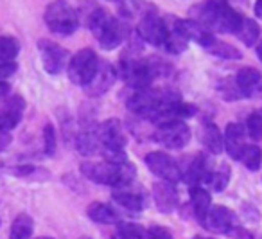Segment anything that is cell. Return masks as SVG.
Segmentation results:
<instances>
[{"instance_id":"23","label":"cell","mask_w":262,"mask_h":239,"mask_svg":"<svg viewBox=\"0 0 262 239\" xmlns=\"http://www.w3.org/2000/svg\"><path fill=\"white\" fill-rule=\"evenodd\" d=\"M113 20H115V18H113V16L110 15L106 9L94 8V11L88 15V29H90L92 34H94V36L99 40V38L104 34V31L112 26Z\"/></svg>"},{"instance_id":"4","label":"cell","mask_w":262,"mask_h":239,"mask_svg":"<svg viewBox=\"0 0 262 239\" xmlns=\"http://www.w3.org/2000/svg\"><path fill=\"white\" fill-rule=\"evenodd\" d=\"M43 20L52 33L61 34V36L74 34L79 27V15L67 0L51 2L45 9Z\"/></svg>"},{"instance_id":"17","label":"cell","mask_w":262,"mask_h":239,"mask_svg":"<svg viewBox=\"0 0 262 239\" xmlns=\"http://www.w3.org/2000/svg\"><path fill=\"white\" fill-rule=\"evenodd\" d=\"M225 149L230 158L239 160L243 149L246 148V128L241 123H230L225 130Z\"/></svg>"},{"instance_id":"3","label":"cell","mask_w":262,"mask_h":239,"mask_svg":"<svg viewBox=\"0 0 262 239\" xmlns=\"http://www.w3.org/2000/svg\"><path fill=\"white\" fill-rule=\"evenodd\" d=\"M81 174L86 180L99 185H110V187H124L133 182L137 174V169L133 162H84L81 164Z\"/></svg>"},{"instance_id":"46","label":"cell","mask_w":262,"mask_h":239,"mask_svg":"<svg viewBox=\"0 0 262 239\" xmlns=\"http://www.w3.org/2000/svg\"><path fill=\"white\" fill-rule=\"evenodd\" d=\"M110 2H122V0H110Z\"/></svg>"},{"instance_id":"45","label":"cell","mask_w":262,"mask_h":239,"mask_svg":"<svg viewBox=\"0 0 262 239\" xmlns=\"http://www.w3.org/2000/svg\"><path fill=\"white\" fill-rule=\"evenodd\" d=\"M36 239H54V237H47V235H43V237H36Z\"/></svg>"},{"instance_id":"12","label":"cell","mask_w":262,"mask_h":239,"mask_svg":"<svg viewBox=\"0 0 262 239\" xmlns=\"http://www.w3.org/2000/svg\"><path fill=\"white\" fill-rule=\"evenodd\" d=\"M137 33L149 45L164 47V42H165L164 20L157 13H151V15H146L144 18H140L139 24H137Z\"/></svg>"},{"instance_id":"41","label":"cell","mask_w":262,"mask_h":239,"mask_svg":"<svg viewBox=\"0 0 262 239\" xmlns=\"http://www.w3.org/2000/svg\"><path fill=\"white\" fill-rule=\"evenodd\" d=\"M9 92H11V87L6 81H0V103H4L9 97Z\"/></svg>"},{"instance_id":"34","label":"cell","mask_w":262,"mask_h":239,"mask_svg":"<svg viewBox=\"0 0 262 239\" xmlns=\"http://www.w3.org/2000/svg\"><path fill=\"white\" fill-rule=\"evenodd\" d=\"M205 182H207L214 191L221 192L230 182V169L226 166H223L221 169H217V171H210L208 176L205 178Z\"/></svg>"},{"instance_id":"13","label":"cell","mask_w":262,"mask_h":239,"mask_svg":"<svg viewBox=\"0 0 262 239\" xmlns=\"http://www.w3.org/2000/svg\"><path fill=\"white\" fill-rule=\"evenodd\" d=\"M99 138H101L102 151L108 149H124L126 146V133L119 119H106L99 124Z\"/></svg>"},{"instance_id":"1","label":"cell","mask_w":262,"mask_h":239,"mask_svg":"<svg viewBox=\"0 0 262 239\" xmlns=\"http://www.w3.org/2000/svg\"><path fill=\"white\" fill-rule=\"evenodd\" d=\"M172 72L171 65L162 58H122L119 63V74L133 92L146 90L157 77H167Z\"/></svg>"},{"instance_id":"36","label":"cell","mask_w":262,"mask_h":239,"mask_svg":"<svg viewBox=\"0 0 262 239\" xmlns=\"http://www.w3.org/2000/svg\"><path fill=\"white\" fill-rule=\"evenodd\" d=\"M58 148V137H56V130L51 123L43 126V153L47 156H52Z\"/></svg>"},{"instance_id":"22","label":"cell","mask_w":262,"mask_h":239,"mask_svg":"<svg viewBox=\"0 0 262 239\" xmlns=\"http://www.w3.org/2000/svg\"><path fill=\"white\" fill-rule=\"evenodd\" d=\"M86 216L90 217L94 223L99 225H115L119 223V214L108 205V203L102 202H94L88 205Z\"/></svg>"},{"instance_id":"16","label":"cell","mask_w":262,"mask_h":239,"mask_svg":"<svg viewBox=\"0 0 262 239\" xmlns=\"http://www.w3.org/2000/svg\"><path fill=\"white\" fill-rule=\"evenodd\" d=\"M235 85L243 97H257L262 94V74L253 67H243L235 76Z\"/></svg>"},{"instance_id":"25","label":"cell","mask_w":262,"mask_h":239,"mask_svg":"<svg viewBox=\"0 0 262 239\" xmlns=\"http://www.w3.org/2000/svg\"><path fill=\"white\" fill-rule=\"evenodd\" d=\"M210 169H208V164H207V158L203 155H198L194 156V160L189 164L187 167V173H185V182L190 184L192 187H196L200 182H205V178L208 176Z\"/></svg>"},{"instance_id":"18","label":"cell","mask_w":262,"mask_h":239,"mask_svg":"<svg viewBox=\"0 0 262 239\" xmlns=\"http://www.w3.org/2000/svg\"><path fill=\"white\" fill-rule=\"evenodd\" d=\"M153 198L158 210L164 214H169L178 207V191L174 189V184L169 182H157L153 185Z\"/></svg>"},{"instance_id":"2","label":"cell","mask_w":262,"mask_h":239,"mask_svg":"<svg viewBox=\"0 0 262 239\" xmlns=\"http://www.w3.org/2000/svg\"><path fill=\"white\" fill-rule=\"evenodd\" d=\"M194 20L214 33H237L243 15L232 8L228 0H207L192 9Z\"/></svg>"},{"instance_id":"42","label":"cell","mask_w":262,"mask_h":239,"mask_svg":"<svg viewBox=\"0 0 262 239\" xmlns=\"http://www.w3.org/2000/svg\"><path fill=\"white\" fill-rule=\"evenodd\" d=\"M255 15H257V18L262 20V0H257V2H255Z\"/></svg>"},{"instance_id":"28","label":"cell","mask_w":262,"mask_h":239,"mask_svg":"<svg viewBox=\"0 0 262 239\" xmlns=\"http://www.w3.org/2000/svg\"><path fill=\"white\" fill-rule=\"evenodd\" d=\"M235 34L246 47H253V45L257 44L258 36H260V27H258V24L255 22V20L248 18V16H243L241 26Z\"/></svg>"},{"instance_id":"44","label":"cell","mask_w":262,"mask_h":239,"mask_svg":"<svg viewBox=\"0 0 262 239\" xmlns=\"http://www.w3.org/2000/svg\"><path fill=\"white\" fill-rule=\"evenodd\" d=\"M192 239H214V237H203V235H196V237H192Z\"/></svg>"},{"instance_id":"8","label":"cell","mask_w":262,"mask_h":239,"mask_svg":"<svg viewBox=\"0 0 262 239\" xmlns=\"http://www.w3.org/2000/svg\"><path fill=\"white\" fill-rule=\"evenodd\" d=\"M38 49H40L41 63L43 69L52 76H58L65 69H69V52L61 47V45L54 44L51 40H40L38 42Z\"/></svg>"},{"instance_id":"38","label":"cell","mask_w":262,"mask_h":239,"mask_svg":"<svg viewBox=\"0 0 262 239\" xmlns=\"http://www.w3.org/2000/svg\"><path fill=\"white\" fill-rule=\"evenodd\" d=\"M149 239H174L172 232L167 227H160V225H153V227L147 230Z\"/></svg>"},{"instance_id":"21","label":"cell","mask_w":262,"mask_h":239,"mask_svg":"<svg viewBox=\"0 0 262 239\" xmlns=\"http://www.w3.org/2000/svg\"><path fill=\"white\" fill-rule=\"evenodd\" d=\"M200 138L201 144L210 153H214V155H219L225 149V137L219 131V128L214 123H210V121H207V123H203L200 126Z\"/></svg>"},{"instance_id":"35","label":"cell","mask_w":262,"mask_h":239,"mask_svg":"<svg viewBox=\"0 0 262 239\" xmlns=\"http://www.w3.org/2000/svg\"><path fill=\"white\" fill-rule=\"evenodd\" d=\"M244 128H246V133L250 135L253 141H260L262 138V110L250 113Z\"/></svg>"},{"instance_id":"11","label":"cell","mask_w":262,"mask_h":239,"mask_svg":"<svg viewBox=\"0 0 262 239\" xmlns=\"http://www.w3.org/2000/svg\"><path fill=\"white\" fill-rule=\"evenodd\" d=\"M117 76H119V70L112 65L110 62L102 59L99 62V67H97V72L95 76L92 77L90 83L84 87V92L92 97H97V95H102L113 87V83L117 81Z\"/></svg>"},{"instance_id":"7","label":"cell","mask_w":262,"mask_h":239,"mask_svg":"<svg viewBox=\"0 0 262 239\" xmlns=\"http://www.w3.org/2000/svg\"><path fill=\"white\" fill-rule=\"evenodd\" d=\"M146 166L149 167V171L158 176L162 182H169V184H176L183 178L182 169L176 164V160L172 156H169L164 151H153L147 153L146 158H144Z\"/></svg>"},{"instance_id":"32","label":"cell","mask_w":262,"mask_h":239,"mask_svg":"<svg viewBox=\"0 0 262 239\" xmlns=\"http://www.w3.org/2000/svg\"><path fill=\"white\" fill-rule=\"evenodd\" d=\"M20 52V44L11 36H0V63H11Z\"/></svg>"},{"instance_id":"39","label":"cell","mask_w":262,"mask_h":239,"mask_svg":"<svg viewBox=\"0 0 262 239\" xmlns=\"http://www.w3.org/2000/svg\"><path fill=\"white\" fill-rule=\"evenodd\" d=\"M16 69H18V65H16L15 62H11V63H0V81H4L6 77H11L13 74L16 72Z\"/></svg>"},{"instance_id":"26","label":"cell","mask_w":262,"mask_h":239,"mask_svg":"<svg viewBox=\"0 0 262 239\" xmlns=\"http://www.w3.org/2000/svg\"><path fill=\"white\" fill-rule=\"evenodd\" d=\"M120 13H122L126 18H144L146 15L151 13H157L153 4L149 2H144V0H122L120 2Z\"/></svg>"},{"instance_id":"40","label":"cell","mask_w":262,"mask_h":239,"mask_svg":"<svg viewBox=\"0 0 262 239\" xmlns=\"http://www.w3.org/2000/svg\"><path fill=\"white\" fill-rule=\"evenodd\" d=\"M11 141H13V138H11V135H9L8 131L0 130V151H4V149L11 144Z\"/></svg>"},{"instance_id":"29","label":"cell","mask_w":262,"mask_h":239,"mask_svg":"<svg viewBox=\"0 0 262 239\" xmlns=\"http://www.w3.org/2000/svg\"><path fill=\"white\" fill-rule=\"evenodd\" d=\"M34 230L33 217L29 214H18V216L13 220L11 225V237L9 239H31Z\"/></svg>"},{"instance_id":"20","label":"cell","mask_w":262,"mask_h":239,"mask_svg":"<svg viewBox=\"0 0 262 239\" xmlns=\"http://www.w3.org/2000/svg\"><path fill=\"white\" fill-rule=\"evenodd\" d=\"M190 207H192L194 217L198 220V223L205 227L208 210H210V207H212L210 192H208L207 189L200 187V185L192 187L190 189Z\"/></svg>"},{"instance_id":"30","label":"cell","mask_w":262,"mask_h":239,"mask_svg":"<svg viewBox=\"0 0 262 239\" xmlns=\"http://www.w3.org/2000/svg\"><path fill=\"white\" fill-rule=\"evenodd\" d=\"M205 51L210 52V54H214V56H217V58H223V59H241L243 58V54H241L239 49L233 47V45L228 44V42L217 40V38H214V42H212Z\"/></svg>"},{"instance_id":"31","label":"cell","mask_w":262,"mask_h":239,"mask_svg":"<svg viewBox=\"0 0 262 239\" xmlns=\"http://www.w3.org/2000/svg\"><path fill=\"white\" fill-rule=\"evenodd\" d=\"M239 162L243 164L246 169L250 171H258L262 166V151L258 146L251 144V146H246L241 153V158Z\"/></svg>"},{"instance_id":"33","label":"cell","mask_w":262,"mask_h":239,"mask_svg":"<svg viewBox=\"0 0 262 239\" xmlns=\"http://www.w3.org/2000/svg\"><path fill=\"white\" fill-rule=\"evenodd\" d=\"M115 235L119 239H149L146 228L137 223H119Z\"/></svg>"},{"instance_id":"5","label":"cell","mask_w":262,"mask_h":239,"mask_svg":"<svg viewBox=\"0 0 262 239\" xmlns=\"http://www.w3.org/2000/svg\"><path fill=\"white\" fill-rule=\"evenodd\" d=\"M101 59L97 58L94 49H81L79 52L74 54V58H70L69 63V79L74 85L79 87H86L92 81V77L97 72V67Z\"/></svg>"},{"instance_id":"6","label":"cell","mask_w":262,"mask_h":239,"mask_svg":"<svg viewBox=\"0 0 262 239\" xmlns=\"http://www.w3.org/2000/svg\"><path fill=\"white\" fill-rule=\"evenodd\" d=\"M155 141L167 149H183L190 142V128L185 121H165L155 130Z\"/></svg>"},{"instance_id":"27","label":"cell","mask_w":262,"mask_h":239,"mask_svg":"<svg viewBox=\"0 0 262 239\" xmlns=\"http://www.w3.org/2000/svg\"><path fill=\"white\" fill-rule=\"evenodd\" d=\"M183 26H185L189 40H194L203 49H207L208 45L214 42V38H215L214 34H212L205 26H201L200 22H196V20H183Z\"/></svg>"},{"instance_id":"9","label":"cell","mask_w":262,"mask_h":239,"mask_svg":"<svg viewBox=\"0 0 262 239\" xmlns=\"http://www.w3.org/2000/svg\"><path fill=\"white\" fill-rule=\"evenodd\" d=\"M164 20V31H165V42L164 47L167 49L171 54H182L187 49L189 44V36H187L183 20L178 16H165Z\"/></svg>"},{"instance_id":"47","label":"cell","mask_w":262,"mask_h":239,"mask_svg":"<svg viewBox=\"0 0 262 239\" xmlns=\"http://www.w3.org/2000/svg\"><path fill=\"white\" fill-rule=\"evenodd\" d=\"M79 239H90V237H79Z\"/></svg>"},{"instance_id":"37","label":"cell","mask_w":262,"mask_h":239,"mask_svg":"<svg viewBox=\"0 0 262 239\" xmlns=\"http://www.w3.org/2000/svg\"><path fill=\"white\" fill-rule=\"evenodd\" d=\"M217 90H219V94L226 99V101H237V99L243 97L241 92H239V88H237L235 81L232 83L230 79H223L221 83L217 85Z\"/></svg>"},{"instance_id":"43","label":"cell","mask_w":262,"mask_h":239,"mask_svg":"<svg viewBox=\"0 0 262 239\" xmlns=\"http://www.w3.org/2000/svg\"><path fill=\"white\" fill-rule=\"evenodd\" d=\"M257 56H258V59H260V62H262V42L257 45Z\"/></svg>"},{"instance_id":"19","label":"cell","mask_w":262,"mask_h":239,"mask_svg":"<svg viewBox=\"0 0 262 239\" xmlns=\"http://www.w3.org/2000/svg\"><path fill=\"white\" fill-rule=\"evenodd\" d=\"M113 202L119 203L120 207L127 210H133V212H140L142 209H146L147 205V198L142 194V191H133V189H126L124 187H117L115 192L112 194Z\"/></svg>"},{"instance_id":"10","label":"cell","mask_w":262,"mask_h":239,"mask_svg":"<svg viewBox=\"0 0 262 239\" xmlns=\"http://www.w3.org/2000/svg\"><path fill=\"white\" fill-rule=\"evenodd\" d=\"M76 148L83 156H94L102 151L101 138H99V124L94 119L83 121L81 130L76 135Z\"/></svg>"},{"instance_id":"14","label":"cell","mask_w":262,"mask_h":239,"mask_svg":"<svg viewBox=\"0 0 262 239\" xmlns=\"http://www.w3.org/2000/svg\"><path fill=\"white\" fill-rule=\"evenodd\" d=\"M24 110H26V101L20 95H9L2 105H0V130L11 131L22 121Z\"/></svg>"},{"instance_id":"15","label":"cell","mask_w":262,"mask_h":239,"mask_svg":"<svg viewBox=\"0 0 262 239\" xmlns=\"http://www.w3.org/2000/svg\"><path fill=\"white\" fill-rule=\"evenodd\" d=\"M235 214L228 207L214 205L208 210L205 227L210 228L212 232H217V234H232L235 230Z\"/></svg>"},{"instance_id":"24","label":"cell","mask_w":262,"mask_h":239,"mask_svg":"<svg viewBox=\"0 0 262 239\" xmlns=\"http://www.w3.org/2000/svg\"><path fill=\"white\" fill-rule=\"evenodd\" d=\"M124 36H126V29H124L122 24L115 18L112 22V26L104 31V34L99 38V44H101V47L104 49V51H113V49H117L122 44Z\"/></svg>"}]
</instances>
